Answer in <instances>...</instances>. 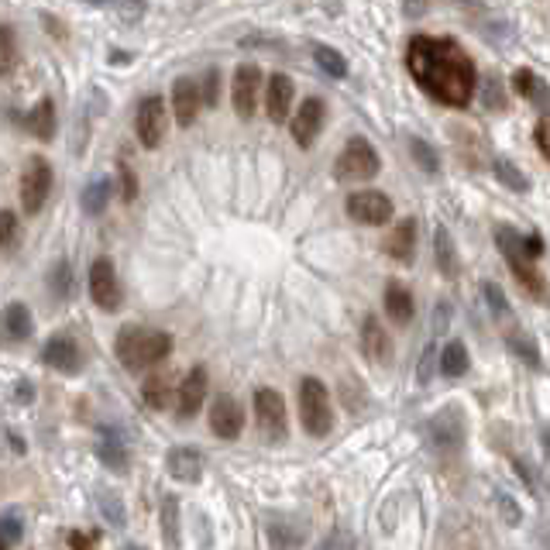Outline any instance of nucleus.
<instances>
[{
	"label": "nucleus",
	"instance_id": "nucleus-49",
	"mask_svg": "<svg viewBox=\"0 0 550 550\" xmlns=\"http://www.w3.org/2000/svg\"><path fill=\"white\" fill-rule=\"evenodd\" d=\"M121 14H124V21H138V18L145 14V0H124Z\"/></svg>",
	"mask_w": 550,
	"mask_h": 550
},
{
	"label": "nucleus",
	"instance_id": "nucleus-50",
	"mask_svg": "<svg viewBox=\"0 0 550 550\" xmlns=\"http://www.w3.org/2000/svg\"><path fill=\"white\" fill-rule=\"evenodd\" d=\"M499 506H503V512H506V523H512V527L523 520V512L512 506V499H509V495H499Z\"/></svg>",
	"mask_w": 550,
	"mask_h": 550
},
{
	"label": "nucleus",
	"instance_id": "nucleus-52",
	"mask_svg": "<svg viewBox=\"0 0 550 550\" xmlns=\"http://www.w3.org/2000/svg\"><path fill=\"white\" fill-rule=\"evenodd\" d=\"M320 547H354V537H344V533H330L320 540Z\"/></svg>",
	"mask_w": 550,
	"mask_h": 550
},
{
	"label": "nucleus",
	"instance_id": "nucleus-22",
	"mask_svg": "<svg viewBox=\"0 0 550 550\" xmlns=\"http://www.w3.org/2000/svg\"><path fill=\"white\" fill-rule=\"evenodd\" d=\"M434 262L444 279H458L461 275V258H458V244L451 238V231L437 224L434 227Z\"/></svg>",
	"mask_w": 550,
	"mask_h": 550
},
{
	"label": "nucleus",
	"instance_id": "nucleus-31",
	"mask_svg": "<svg viewBox=\"0 0 550 550\" xmlns=\"http://www.w3.org/2000/svg\"><path fill=\"white\" fill-rule=\"evenodd\" d=\"M506 348L523 365H529V368H544V361H540V348H537V341L529 337L527 330H512V334H506Z\"/></svg>",
	"mask_w": 550,
	"mask_h": 550
},
{
	"label": "nucleus",
	"instance_id": "nucleus-14",
	"mask_svg": "<svg viewBox=\"0 0 550 550\" xmlns=\"http://www.w3.org/2000/svg\"><path fill=\"white\" fill-rule=\"evenodd\" d=\"M464 434H468V423H464L461 406H444L427 423V437L437 447H458V444H464Z\"/></svg>",
	"mask_w": 550,
	"mask_h": 550
},
{
	"label": "nucleus",
	"instance_id": "nucleus-37",
	"mask_svg": "<svg viewBox=\"0 0 550 550\" xmlns=\"http://www.w3.org/2000/svg\"><path fill=\"white\" fill-rule=\"evenodd\" d=\"M410 155L417 158V165H419V169H423V173H427V176H434V173H437V169H440L437 152L430 148V141H423V138H417V134L410 138Z\"/></svg>",
	"mask_w": 550,
	"mask_h": 550
},
{
	"label": "nucleus",
	"instance_id": "nucleus-20",
	"mask_svg": "<svg viewBox=\"0 0 550 550\" xmlns=\"http://www.w3.org/2000/svg\"><path fill=\"white\" fill-rule=\"evenodd\" d=\"M97 458L107 464L110 471H117V475H124L128 468H131V451H128V440L121 430H114L107 427L104 434H100V444H97Z\"/></svg>",
	"mask_w": 550,
	"mask_h": 550
},
{
	"label": "nucleus",
	"instance_id": "nucleus-23",
	"mask_svg": "<svg viewBox=\"0 0 550 550\" xmlns=\"http://www.w3.org/2000/svg\"><path fill=\"white\" fill-rule=\"evenodd\" d=\"M165 468L176 482H199L203 478V454L193 451V447H173L169 458H165Z\"/></svg>",
	"mask_w": 550,
	"mask_h": 550
},
{
	"label": "nucleus",
	"instance_id": "nucleus-54",
	"mask_svg": "<svg viewBox=\"0 0 550 550\" xmlns=\"http://www.w3.org/2000/svg\"><path fill=\"white\" fill-rule=\"evenodd\" d=\"M87 4H93V7H104V4H114V0H87Z\"/></svg>",
	"mask_w": 550,
	"mask_h": 550
},
{
	"label": "nucleus",
	"instance_id": "nucleus-32",
	"mask_svg": "<svg viewBox=\"0 0 550 550\" xmlns=\"http://www.w3.org/2000/svg\"><path fill=\"white\" fill-rule=\"evenodd\" d=\"M158 523H162V529H165V544L169 547H179V495H173V492H165L162 495V503H158Z\"/></svg>",
	"mask_w": 550,
	"mask_h": 550
},
{
	"label": "nucleus",
	"instance_id": "nucleus-39",
	"mask_svg": "<svg viewBox=\"0 0 550 550\" xmlns=\"http://www.w3.org/2000/svg\"><path fill=\"white\" fill-rule=\"evenodd\" d=\"M18 63V45H14V28L11 24H4L0 28V69L4 72H11Z\"/></svg>",
	"mask_w": 550,
	"mask_h": 550
},
{
	"label": "nucleus",
	"instance_id": "nucleus-35",
	"mask_svg": "<svg viewBox=\"0 0 550 550\" xmlns=\"http://www.w3.org/2000/svg\"><path fill=\"white\" fill-rule=\"evenodd\" d=\"M97 509H100V516L107 520V527H124V523H128L124 499H121L117 492H100V499H97Z\"/></svg>",
	"mask_w": 550,
	"mask_h": 550
},
{
	"label": "nucleus",
	"instance_id": "nucleus-4",
	"mask_svg": "<svg viewBox=\"0 0 550 550\" xmlns=\"http://www.w3.org/2000/svg\"><path fill=\"white\" fill-rule=\"evenodd\" d=\"M300 423L309 437H327L334 430V406H330V393L320 378L307 375L300 382Z\"/></svg>",
	"mask_w": 550,
	"mask_h": 550
},
{
	"label": "nucleus",
	"instance_id": "nucleus-9",
	"mask_svg": "<svg viewBox=\"0 0 550 550\" xmlns=\"http://www.w3.org/2000/svg\"><path fill=\"white\" fill-rule=\"evenodd\" d=\"M255 417L262 434L272 444H283L289 437V419H286V399L275 389H258L255 393Z\"/></svg>",
	"mask_w": 550,
	"mask_h": 550
},
{
	"label": "nucleus",
	"instance_id": "nucleus-51",
	"mask_svg": "<svg viewBox=\"0 0 550 550\" xmlns=\"http://www.w3.org/2000/svg\"><path fill=\"white\" fill-rule=\"evenodd\" d=\"M447 317H451V307H447V303H437V309H434V334H444V330H447Z\"/></svg>",
	"mask_w": 550,
	"mask_h": 550
},
{
	"label": "nucleus",
	"instance_id": "nucleus-47",
	"mask_svg": "<svg viewBox=\"0 0 550 550\" xmlns=\"http://www.w3.org/2000/svg\"><path fill=\"white\" fill-rule=\"evenodd\" d=\"M14 399H18L21 406H31V402H35V385H31L28 378H18V382H14Z\"/></svg>",
	"mask_w": 550,
	"mask_h": 550
},
{
	"label": "nucleus",
	"instance_id": "nucleus-28",
	"mask_svg": "<svg viewBox=\"0 0 550 550\" xmlns=\"http://www.w3.org/2000/svg\"><path fill=\"white\" fill-rule=\"evenodd\" d=\"M385 313H389V320H393L396 327H406V324L413 320V313H417L410 289L399 286V283H389V289H385Z\"/></svg>",
	"mask_w": 550,
	"mask_h": 550
},
{
	"label": "nucleus",
	"instance_id": "nucleus-7",
	"mask_svg": "<svg viewBox=\"0 0 550 550\" xmlns=\"http://www.w3.org/2000/svg\"><path fill=\"white\" fill-rule=\"evenodd\" d=\"M344 210H348V217L354 224H365V227H382L396 214L393 199L385 197L382 190H354L351 197L344 199Z\"/></svg>",
	"mask_w": 550,
	"mask_h": 550
},
{
	"label": "nucleus",
	"instance_id": "nucleus-33",
	"mask_svg": "<svg viewBox=\"0 0 550 550\" xmlns=\"http://www.w3.org/2000/svg\"><path fill=\"white\" fill-rule=\"evenodd\" d=\"M141 399L152 406V410H165L173 402V389H169V378L165 375H148L145 385H141Z\"/></svg>",
	"mask_w": 550,
	"mask_h": 550
},
{
	"label": "nucleus",
	"instance_id": "nucleus-48",
	"mask_svg": "<svg viewBox=\"0 0 550 550\" xmlns=\"http://www.w3.org/2000/svg\"><path fill=\"white\" fill-rule=\"evenodd\" d=\"M523 251H527V258L537 262V258L547 251V248H544V238H540V234H529V238H523Z\"/></svg>",
	"mask_w": 550,
	"mask_h": 550
},
{
	"label": "nucleus",
	"instance_id": "nucleus-8",
	"mask_svg": "<svg viewBox=\"0 0 550 550\" xmlns=\"http://www.w3.org/2000/svg\"><path fill=\"white\" fill-rule=\"evenodd\" d=\"M89 296L104 313H117L121 303H124V289H121L117 268H114L110 258H97L89 265Z\"/></svg>",
	"mask_w": 550,
	"mask_h": 550
},
{
	"label": "nucleus",
	"instance_id": "nucleus-38",
	"mask_svg": "<svg viewBox=\"0 0 550 550\" xmlns=\"http://www.w3.org/2000/svg\"><path fill=\"white\" fill-rule=\"evenodd\" d=\"M0 537H4V547H18L24 540V520L18 512H4L0 516Z\"/></svg>",
	"mask_w": 550,
	"mask_h": 550
},
{
	"label": "nucleus",
	"instance_id": "nucleus-46",
	"mask_svg": "<svg viewBox=\"0 0 550 550\" xmlns=\"http://www.w3.org/2000/svg\"><path fill=\"white\" fill-rule=\"evenodd\" d=\"M117 169H121V190H124V199L131 203V199L138 197V179H134V173L128 169V165H124V162H121Z\"/></svg>",
	"mask_w": 550,
	"mask_h": 550
},
{
	"label": "nucleus",
	"instance_id": "nucleus-16",
	"mask_svg": "<svg viewBox=\"0 0 550 550\" xmlns=\"http://www.w3.org/2000/svg\"><path fill=\"white\" fill-rule=\"evenodd\" d=\"M292 100H296V87L286 72H272L265 80V114L272 124H286L292 114Z\"/></svg>",
	"mask_w": 550,
	"mask_h": 550
},
{
	"label": "nucleus",
	"instance_id": "nucleus-25",
	"mask_svg": "<svg viewBox=\"0 0 550 550\" xmlns=\"http://www.w3.org/2000/svg\"><path fill=\"white\" fill-rule=\"evenodd\" d=\"M24 131L35 134L38 141H52V134H55V104L42 97L35 107L24 114Z\"/></svg>",
	"mask_w": 550,
	"mask_h": 550
},
{
	"label": "nucleus",
	"instance_id": "nucleus-29",
	"mask_svg": "<svg viewBox=\"0 0 550 550\" xmlns=\"http://www.w3.org/2000/svg\"><path fill=\"white\" fill-rule=\"evenodd\" d=\"M110 179H89L87 182V190L80 193V207H83V214L87 217H100L104 210H107V203H110Z\"/></svg>",
	"mask_w": 550,
	"mask_h": 550
},
{
	"label": "nucleus",
	"instance_id": "nucleus-3",
	"mask_svg": "<svg viewBox=\"0 0 550 550\" xmlns=\"http://www.w3.org/2000/svg\"><path fill=\"white\" fill-rule=\"evenodd\" d=\"M495 244H499V251H503V258H506L509 272L516 275V283L523 286V292H527L529 300H537V303H550L547 279L533 268V258H527V251H523V234L503 224V227L495 231Z\"/></svg>",
	"mask_w": 550,
	"mask_h": 550
},
{
	"label": "nucleus",
	"instance_id": "nucleus-30",
	"mask_svg": "<svg viewBox=\"0 0 550 550\" xmlns=\"http://www.w3.org/2000/svg\"><path fill=\"white\" fill-rule=\"evenodd\" d=\"M468 368H471V358H468L464 341H451V344H444V351H440V375H447V378H461Z\"/></svg>",
	"mask_w": 550,
	"mask_h": 550
},
{
	"label": "nucleus",
	"instance_id": "nucleus-44",
	"mask_svg": "<svg viewBox=\"0 0 550 550\" xmlns=\"http://www.w3.org/2000/svg\"><path fill=\"white\" fill-rule=\"evenodd\" d=\"M434 365L440 368V358H437V348L430 344V348L423 351V358H419V368H417V382H419V385H427V382L434 378Z\"/></svg>",
	"mask_w": 550,
	"mask_h": 550
},
{
	"label": "nucleus",
	"instance_id": "nucleus-53",
	"mask_svg": "<svg viewBox=\"0 0 550 550\" xmlns=\"http://www.w3.org/2000/svg\"><path fill=\"white\" fill-rule=\"evenodd\" d=\"M7 444H11V451H14V454H28V444H24L14 430H7Z\"/></svg>",
	"mask_w": 550,
	"mask_h": 550
},
{
	"label": "nucleus",
	"instance_id": "nucleus-27",
	"mask_svg": "<svg viewBox=\"0 0 550 550\" xmlns=\"http://www.w3.org/2000/svg\"><path fill=\"white\" fill-rule=\"evenodd\" d=\"M492 176L499 179L506 190H512V193H520V197H527L529 190H533V182H529V176L512 162V158H506V155H495L492 158Z\"/></svg>",
	"mask_w": 550,
	"mask_h": 550
},
{
	"label": "nucleus",
	"instance_id": "nucleus-34",
	"mask_svg": "<svg viewBox=\"0 0 550 550\" xmlns=\"http://www.w3.org/2000/svg\"><path fill=\"white\" fill-rule=\"evenodd\" d=\"M313 59H317V66L324 69L330 80H344L348 76V59L337 48H330V45H317L313 48Z\"/></svg>",
	"mask_w": 550,
	"mask_h": 550
},
{
	"label": "nucleus",
	"instance_id": "nucleus-15",
	"mask_svg": "<svg viewBox=\"0 0 550 550\" xmlns=\"http://www.w3.org/2000/svg\"><path fill=\"white\" fill-rule=\"evenodd\" d=\"M42 361L59 375H80L83 372V354L69 334H52L42 348Z\"/></svg>",
	"mask_w": 550,
	"mask_h": 550
},
{
	"label": "nucleus",
	"instance_id": "nucleus-2",
	"mask_svg": "<svg viewBox=\"0 0 550 550\" xmlns=\"http://www.w3.org/2000/svg\"><path fill=\"white\" fill-rule=\"evenodd\" d=\"M114 354H117V361H121L128 372L152 368V365L165 361V358L173 354V334H169V330H152V327L128 324V327L117 330Z\"/></svg>",
	"mask_w": 550,
	"mask_h": 550
},
{
	"label": "nucleus",
	"instance_id": "nucleus-40",
	"mask_svg": "<svg viewBox=\"0 0 550 550\" xmlns=\"http://www.w3.org/2000/svg\"><path fill=\"white\" fill-rule=\"evenodd\" d=\"M482 296H485V303H488V309H492L495 317H509V300H506V292H503V286L485 283Z\"/></svg>",
	"mask_w": 550,
	"mask_h": 550
},
{
	"label": "nucleus",
	"instance_id": "nucleus-17",
	"mask_svg": "<svg viewBox=\"0 0 550 550\" xmlns=\"http://www.w3.org/2000/svg\"><path fill=\"white\" fill-rule=\"evenodd\" d=\"M207 389H210V382H207V368L197 365V368H190V375L179 382L176 389V413L182 419L197 417L199 406H203V399H207Z\"/></svg>",
	"mask_w": 550,
	"mask_h": 550
},
{
	"label": "nucleus",
	"instance_id": "nucleus-36",
	"mask_svg": "<svg viewBox=\"0 0 550 550\" xmlns=\"http://www.w3.org/2000/svg\"><path fill=\"white\" fill-rule=\"evenodd\" d=\"M48 289H52V296H59V300H69V296L76 292V283H72V268H69V262H55V268L48 272Z\"/></svg>",
	"mask_w": 550,
	"mask_h": 550
},
{
	"label": "nucleus",
	"instance_id": "nucleus-1",
	"mask_svg": "<svg viewBox=\"0 0 550 550\" xmlns=\"http://www.w3.org/2000/svg\"><path fill=\"white\" fill-rule=\"evenodd\" d=\"M406 69L427 97H434L437 104L454 110L468 107L475 97V87H478L475 59L454 38L413 35L406 45Z\"/></svg>",
	"mask_w": 550,
	"mask_h": 550
},
{
	"label": "nucleus",
	"instance_id": "nucleus-13",
	"mask_svg": "<svg viewBox=\"0 0 550 550\" xmlns=\"http://www.w3.org/2000/svg\"><path fill=\"white\" fill-rule=\"evenodd\" d=\"M244 427V410L241 402L231 396V393H217L210 402V430L220 440H238Z\"/></svg>",
	"mask_w": 550,
	"mask_h": 550
},
{
	"label": "nucleus",
	"instance_id": "nucleus-10",
	"mask_svg": "<svg viewBox=\"0 0 550 550\" xmlns=\"http://www.w3.org/2000/svg\"><path fill=\"white\" fill-rule=\"evenodd\" d=\"M165 128H169V110L162 104V97H145L134 114V134L145 148H158L165 141Z\"/></svg>",
	"mask_w": 550,
	"mask_h": 550
},
{
	"label": "nucleus",
	"instance_id": "nucleus-11",
	"mask_svg": "<svg viewBox=\"0 0 550 550\" xmlns=\"http://www.w3.org/2000/svg\"><path fill=\"white\" fill-rule=\"evenodd\" d=\"M265 80L262 69L255 63H241L234 69V83H231V100H234V114L238 117H251L258 110V93H262Z\"/></svg>",
	"mask_w": 550,
	"mask_h": 550
},
{
	"label": "nucleus",
	"instance_id": "nucleus-26",
	"mask_svg": "<svg viewBox=\"0 0 550 550\" xmlns=\"http://www.w3.org/2000/svg\"><path fill=\"white\" fill-rule=\"evenodd\" d=\"M4 334H7V341H28L35 334V317H31L28 303H21V300L7 303V309H4Z\"/></svg>",
	"mask_w": 550,
	"mask_h": 550
},
{
	"label": "nucleus",
	"instance_id": "nucleus-24",
	"mask_svg": "<svg viewBox=\"0 0 550 550\" xmlns=\"http://www.w3.org/2000/svg\"><path fill=\"white\" fill-rule=\"evenodd\" d=\"M512 93H520L523 100H529V104H537V107H544V114H547L550 107V87L537 76V72H529V69H516L512 72Z\"/></svg>",
	"mask_w": 550,
	"mask_h": 550
},
{
	"label": "nucleus",
	"instance_id": "nucleus-5",
	"mask_svg": "<svg viewBox=\"0 0 550 550\" xmlns=\"http://www.w3.org/2000/svg\"><path fill=\"white\" fill-rule=\"evenodd\" d=\"M334 169H337V179L368 182V179L378 176L382 162H378V152L372 148V141H368V138H351V141L344 145V152L337 155Z\"/></svg>",
	"mask_w": 550,
	"mask_h": 550
},
{
	"label": "nucleus",
	"instance_id": "nucleus-43",
	"mask_svg": "<svg viewBox=\"0 0 550 550\" xmlns=\"http://www.w3.org/2000/svg\"><path fill=\"white\" fill-rule=\"evenodd\" d=\"M533 141H537V152L550 162V110L537 121V128H533Z\"/></svg>",
	"mask_w": 550,
	"mask_h": 550
},
{
	"label": "nucleus",
	"instance_id": "nucleus-41",
	"mask_svg": "<svg viewBox=\"0 0 550 550\" xmlns=\"http://www.w3.org/2000/svg\"><path fill=\"white\" fill-rule=\"evenodd\" d=\"M203 104L207 107H217L220 104V72L217 69H207V76H203Z\"/></svg>",
	"mask_w": 550,
	"mask_h": 550
},
{
	"label": "nucleus",
	"instance_id": "nucleus-55",
	"mask_svg": "<svg viewBox=\"0 0 550 550\" xmlns=\"http://www.w3.org/2000/svg\"><path fill=\"white\" fill-rule=\"evenodd\" d=\"M544 447L550 451V434H544Z\"/></svg>",
	"mask_w": 550,
	"mask_h": 550
},
{
	"label": "nucleus",
	"instance_id": "nucleus-42",
	"mask_svg": "<svg viewBox=\"0 0 550 550\" xmlns=\"http://www.w3.org/2000/svg\"><path fill=\"white\" fill-rule=\"evenodd\" d=\"M0 231H4V255H11L14 251V234H18V214L14 210L0 214Z\"/></svg>",
	"mask_w": 550,
	"mask_h": 550
},
{
	"label": "nucleus",
	"instance_id": "nucleus-18",
	"mask_svg": "<svg viewBox=\"0 0 550 550\" xmlns=\"http://www.w3.org/2000/svg\"><path fill=\"white\" fill-rule=\"evenodd\" d=\"M199 104H203V89H199L197 80L190 76H179L173 83V117H176L179 128H190L197 121Z\"/></svg>",
	"mask_w": 550,
	"mask_h": 550
},
{
	"label": "nucleus",
	"instance_id": "nucleus-21",
	"mask_svg": "<svg viewBox=\"0 0 550 550\" xmlns=\"http://www.w3.org/2000/svg\"><path fill=\"white\" fill-rule=\"evenodd\" d=\"M385 251H389L393 262L413 265V258H417V220H399L393 227V234H389V241H385Z\"/></svg>",
	"mask_w": 550,
	"mask_h": 550
},
{
	"label": "nucleus",
	"instance_id": "nucleus-6",
	"mask_svg": "<svg viewBox=\"0 0 550 550\" xmlns=\"http://www.w3.org/2000/svg\"><path fill=\"white\" fill-rule=\"evenodd\" d=\"M52 193V165L45 155H31L24 162V173H21V210L24 217H35L42 214L45 199Z\"/></svg>",
	"mask_w": 550,
	"mask_h": 550
},
{
	"label": "nucleus",
	"instance_id": "nucleus-12",
	"mask_svg": "<svg viewBox=\"0 0 550 550\" xmlns=\"http://www.w3.org/2000/svg\"><path fill=\"white\" fill-rule=\"evenodd\" d=\"M324 121H327L324 100H320V97H307V100L300 104V110L289 117V131L296 138V145H300V148H309V145L320 138V131H324Z\"/></svg>",
	"mask_w": 550,
	"mask_h": 550
},
{
	"label": "nucleus",
	"instance_id": "nucleus-45",
	"mask_svg": "<svg viewBox=\"0 0 550 550\" xmlns=\"http://www.w3.org/2000/svg\"><path fill=\"white\" fill-rule=\"evenodd\" d=\"M97 540H100V533H80V529H72L66 537V544L72 550H87V547H93Z\"/></svg>",
	"mask_w": 550,
	"mask_h": 550
},
{
	"label": "nucleus",
	"instance_id": "nucleus-19",
	"mask_svg": "<svg viewBox=\"0 0 550 550\" xmlns=\"http://www.w3.org/2000/svg\"><path fill=\"white\" fill-rule=\"evenodd\" d=\"M361 351H365V358L375 361V365H389L393 354H396L393 337L382 330L378 317H365V324H361Z\"/></svg>",
	"mask_w": 550,
	"mask_h": 550
}]
</instances>
